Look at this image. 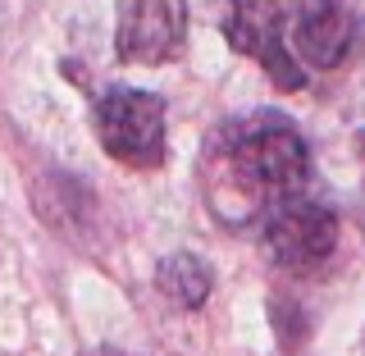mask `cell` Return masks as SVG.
I'll return each instance as SVG.
<instances>
[{"label": "cell", "mask_w": 365, "mask_h": 356, "mask_svg": "<svg viewBox=\"0 0 365 356\" xmlns=\"http://www.w3.org/2000/svg\"><path fill=\"white\" fill-rule=\"evenodd\" d=\"M365 14L356 0H302L292 23V51L311 68H338L361 51Z\"/></svg>", "instance_id": "obj_5"}, {"label": "cell", "mask_w": 365, "mask_h": 356, "mask_svg": "<svg viewBox=\"0 0 365 356\" xmlns=\"http://www.w3.org/2000/svg\"><path fill=\"white\" fill-rule=\"evenodd\" d=\"M155 283L174 306L197 311L205 297H210V265H205L201 256H192V251H178V256H169L165 265L155 270Z\"/></svg>", "instance_id": "obj_7"}, {"label": "cell", "mask_w": 365, "mask_h": 356, "mask_svg": "<svg viewBox=\"0 0 365 356\" xmlns=\"http://www.w3.org/2000/svg\"><path fill=\"white\" fill-rule=\"evenodd\" d=\"M302 0H233L224 19V37L228 46H237L242 55H251L256 64H265V73L283 91H297L306 83V68L297 55H288V28L297 23Z\"/></svg>", "instance_id": "obj_4"}, {"label": "cell", "mask_w": 365, "mask_h": 356, "mask_svg": "<svg viewBox=\"0 0 365 356\" xmlns=\"http://www.w3.org/2000/svg\"><path fill=\"white\" fill-rule=\"evenodd\" d=\"M187 41V5L182 0H119L114 51L128 64H169Z\"/></svg>", "instance_id": "obj_6"}, {"label": "cell", "mask_w": 365, "mask_h": 356, "mask_svg": "<svg viewBox=\"0 0 365 356\" xmlns=\"http://www.w3.org/2000/svg\"><path fill=\"white\" fill-rule=\"evenodd\" d=\"M205 174H210L215 210L233 215V220H247V215L265 220V210L306 192L311 146L288 114L256 110L220 123Z\"/></svg>", "instance_id": "obj_1"}, {"label": "cell", "mask_w": 365, "mask_h": 356, "mask_svg": "<svg viewBox=\"0 0 365 356\" xmlns=\"http://www.w3.org/2000/svg\"><path fill=\"white\" fill-rule=\"evenodd\" d=\"M356 151H361V160H365V128L356 133Z\"/></svg>", "instance_id": "obj_8"}, {"label": "cell", "mask_w": 365, "mask_h": 356, "mask_svg": "<svg viewBox=\"0 0 365 356\" xmlns=\"http://www.w3.org/2000/svg\"><path fill=\"white\" fill-rule=\"evenodd\" d=\"M96 137L119 165L155 169L165 160V101L142 87H106L96 101Z\"/></svg>", "instance_id": "obj_3"}, {"label": "cell", "mask_w": 365, "mask_h": 356, "mask_svg": "<svg viewBox=\"0 0 365 356\" xmlns=\"http://www.w3.org/2000/svg\"><path fill=\"white\" fill-rule=\"evenodd\" d=\"M260 243H265L269 260L288 274H319L338 251V215L311 192L279 201L260 220Z\"/></svg>", "instance_id": "obj_2"}]
</instances>
